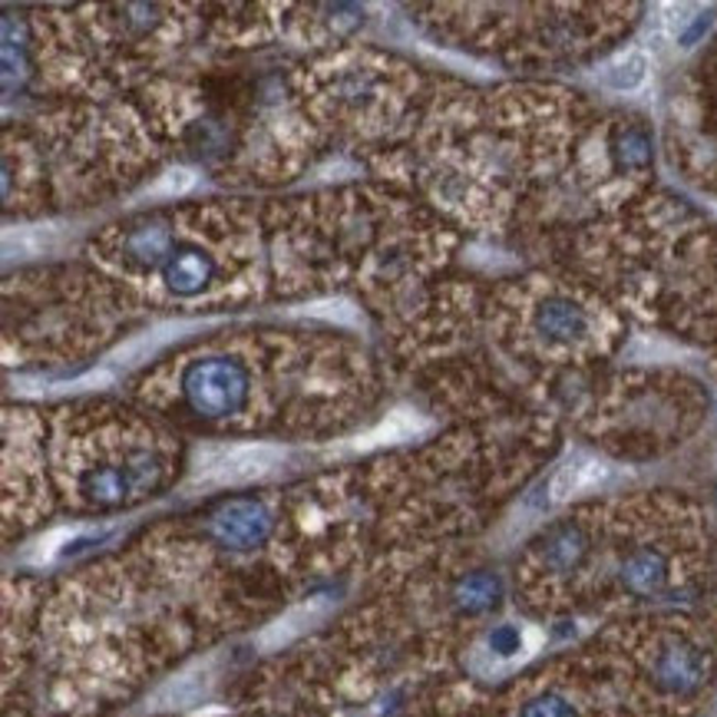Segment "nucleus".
<instances>
[{
    "mask_svg": "<svg viewBox=\"0 0 717 717\" xmlns=\"http://www.w3.org/2000/svg\"><path fill=\"white\" fill-rule=\"evenodd\" d=\"M281 464V450L268 447V444H245V447H232L222 450L199 479L209 486H239V482H251V479L271 474Z\"/></svg>",
    "mask_w": 717,
    "mask_h": 717,
    "instance_id": "obj_1",
    "label": "nucleus"
},
{
    "mask_svg": "<svg viewBox=\"0 0 717 717\" xmlns=\"http://www.w3.org/2000/svg\"><path fill=\"white\" fill-rule=\"evenodd\" d=\"M324 612H328V599H308V602H301V605H294L291 612H284L278 622H271L264 632H261V648H281V645H288V642H294L301 632H308V628H314L321 619H324Z\"/></svg>",
    "mask_w": 717,
    "mask_h": 717,
    "instance_id": "obj_2",
    "label": "nucleus"
},
{
    "mask_svg": "<svg viewBox=\"0 0 717 717\" xmlns=\"http://www.w3.org/2000/svg\"><path fill=\"white\" fill-rule=\"evenodd\" d=\"M193 183H196V176H193L189 169H173V173H166V176L149 189V193H153L156 199H176V196L189 193Z\"/></svg>",
    "mask_w": 717,
    "mask_h": 717,
    "instance_id": "obj_7",
    "label": "nucleus"
},
{
    "mask_svg": "<svg viewBox=\"0 0 717 717\" xmlns=\"http://www.w3.org/2000/svg\"><path fill=\"white\" fill-rule=\"evenodd\" d=\"M420 430V420L417 417H411V414H394L387 424H381L364 444L367 447H374V444H397V440H407V437H414Z\"/></svg>",
    "mask_w": 717,
    "mask_h": 717,
    "instance_id": "obj_6",
    "label": "nucleus"
},
{
    "mask_svg": "<svg viewBox=\"0 0 717 717\" xmlns=\"http://www.w3.org/2000/svg\"><path fill=\"white\" fill-rule=\"evenodd\" d=\"M605 474H609V470H605L599 460H592V457H572V460L562 464L559 474L552 477V482H549V496H552L555 502H565V499H572V496H579V492L599 486V482L605 479Z\"/></svg>",
    "mask_w": 717,
    "mask_h": 717,
    "instance_id": "obj_4",
    "label": "nucleus"
},
{
    "mask_svg": "<svg viewBox=\"0 0 717 717\" xmlns=\"http://www.w3.org/2000/svg\"><path fill=\"white\" fill-rule=\"evenodd\" d=\"M209 685H212V675L209 668L196 665V668H186L183 675H176L173 682H166L156 695V708L163 711H183V708H193L199 705L206 695H209Z\"/></svg>",
    "mask_w": 717,
    "mask_h": 717,
    "instance_id": "obj_3",
    "label": "nucleus"
},
{
    "mask_svg": "<svg viewBox=\"0 0 717 717\" xmlns=\"http://www.w3.org/2000/svg\"><path fill=\"white\" fill-rule=\"evenodd\" d=\"M526 717H569V711L562 708V702H539V705H532L529 711H526Z\"/></svg>",
    "mask_w": 717,
    "mask_h": 717,
    "instance_id": "obj_8",
    "label": "nucleus"
},
{
    "mask_svg": "<svg viewBox=\"0 0 717 717\" xmlns=\"http://www.w3.org/2000/svg\"><path fill=\"white\" fill-rule=\"evenodd\" d=\"M648 76V56L642 50H632L625 56H619L609 70H605V83L619 93H632L645 83Z\"/></svg>",
    "mask_w": 717,
    "mask_h": 717,
    "instance_id": "obj_5",
    "label": "nucleus"
}]
</instances>
